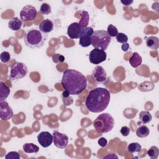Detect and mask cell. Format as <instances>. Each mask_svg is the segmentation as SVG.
I'll use <instances>...</instances> for the list:
<instances>
[{
	"mask_svg": "<svg viewBox=\"0 0 159 159\" xmlns=\"http://www.w3.org/2000/svg\"><path fill=\"white\" fill-rule=\"evenodd\" d=\"M61 85L70 95H78L87 87V79L81 72L73 70H66L62 76Z\"/></svg>",
	"mask_w": 159,
	"mask_h": 159,
	"instance_id": "6da1fadb",
	"label": "cell"
},
{
	"mask_svg": "<svg viewBox=\"0 0 159 159\" xmlns=\"http://www.w3.org/2000/svg\"><path fill=\"white\" fill-rule=\"evenodd\" d=\"M111 99V93L104 88H96L91 89L87 96L85 106L90 112H101L108 106Z\"/></svg>",
	"mask_w": 159,
	"mask_h": 159,
	"instance_id": "7a4b0ae2",
	"label": "cell"
},
{
	"mask_svg": "<svg viewBox=\"0 0 159 159\" xmlns=\"http://www.w3.org/2000/svg\"><path fill=\"white\" fill-rule=\"evenodd\" d=\"M47 39V34L40 30L32 29L28 30L24 36V42L26 47L30 48L42 47Z\"/></svg>",
	"mask_w": 159,
	"mask_h": 159,
	"instance_id": "3957f363",
	"label": "cell"
},
{
	"mask_svg": "<svg viewBox=\"0 0 159 159\" xmlns=\"http://www.w3.org/2000/svg\"><path fill=\"white\" fill-rule=\"evenodd\" d=\"M114 124V119L107 112L99 114L93 122L95 130L99 133H107L111 131Z\"/></svg>",
	"mask_w": 159,
	"mask_h": 159,
	"instance_id": "277c9868",
	"label": "cell"
},
{
	"mask_svg": "<svg viewBox=\"0 0 159 159\" xmlns=\"http://www.w3.org/2000/svg\"><path fill=\"white\" fill-rule=\"evenodd\" d=\"M91 40V45L94 48H99L105 51L111 42V37L106 30H95Z\"/></svg>",
	"mask_w": 159,
	"mask_h": 159,
	"instance_id": "5b68a950",
	"label": "cell"
},
{
	"mask_svg": "<svg viewBox=\"0 0 159 159\" xmlns=\"http://www.w3.org/2000/svg\"><path fill=\"white\" fill-rule=\"evenodd\" d=\"M28 72L26 65L21 62H16L11 67L10 71V79L16 80L25 77Z\"/></svg>",
	"mask_w": 159,
	"mask_h": 159,
	"instance_id": "8992f818",
	"label": "cell"
},
{
	"mask_svg": "<svg viewBox=\"0 0 159 159\" xmlns=\"http://www.w3.org/2000/svg\"><path fill=\"white\" fill-rule=\"evenodd\" d=\"M91 76L97 83L106 84L109 81L106 71L101 66H96L93 70Z\"/></svg>",
	"mask_w": 159,
	"mask_h": 159,
	"instance_id": "52a82bcc",
	"label": "cell"
},
{
	"mask_svg": "<svg viewBox=\"0 0 159 159\" xmlns=\"http://www.w3.org/2000/svg\"><path fill=\"white\" fill-rule=\"evenodd\" d=\"M37 14V9L31 5L25 6L20 12V19L23 22L30 21L35 19Z\"/></svg>",
	"mask_w": 159,
	"mask_h": 159,
	"instance_id": "ba28073f",
	"label": "cell"
},
{
	"mask_svg": "<svg viewBox=\"0 0 159 159\" xmlns=\"http://www.w3.org/2000/svg\"><path fill=\"white\" fill-rule=\"evenodd\" d=\"M106 52L99 48H94L89 55V61L94 65H98L106 60Z\"/></svg>",
	"mask_w": 159,
	"mask_h": 159,
	"instance_id": "9c48e42d",
	"label": "cell"
},
{
	"mask_svg": "<svg viewBox=\"0 0 159 159\" xmlns=\"http://www.w3.org/2000/svg\"><path fill=\"white\" fill-rule=\"evenodd\" d=\"M94 33V30L91 27L82 28L81 34L80 37L79 44L83 47H88L91 45V37Z\"/></svg>",
	"mask_w": 159,
	"mask_h": 159,
	"instance_id": "30bf717a",
	"label": "cell"
},
{
	"mask_svg": "<svg viewBox=\"0 0 159 159\" xmlns=\"http://www.w3.org/2000/svg\"><path fill=\"white\" fill-rule=\"evenodd\" d=\"M53 142L55 147L58 148H65L66 147L68 143V137L62 133L59 132L57 130L53 132Z\"/></svg>",
	"mask_w": 159,
	"mask_h": 159,
	"instance_id": "8fae6325",
	"label": "cell"
},
{
	"mask_svg": "<svg viewBox=\"0 0 159 159\" xmlns=\"http://www.w3.org/2000/svg\"><path fill=\"white\" fill-rule=\"evenodd\" d=\"M13 111L8 102L5 100L0 101V118L2 120H8L12 117Z\"/></svg>",
	"mask_w": 159,
	"mask_h": 159,
	"instance_id": "7c38bea8",
	"label": "cell"
},
{
	"mask_svg": "<svg viewBox=\"0 0 159 159\" xmlns=\"http://www.w3.org/2000/svg\"><path fill=\"white\" fill-rule=\"evenodd\" d=\"M53 140V135L47 131L41 132L37 135V141L43 148H47L50 146Z\"/></svg>",
	"mask_w": 159,
	"mask_h": 159,
	"instance_id": "4fadbf2b",
	"label": "cell"
},
{
	"mask_svg": "<svg viewBox=\"0 0 159 159\" xmlns=\"http://www.w3.org/2000/svg\"><path fill=\"white\" fill-rule=\"evenodd\" d=\"M82 28L79 23L78 22H73L68 27L67 29V35L68 36L72 39H80Z\"/></svg>",
	"mask_w": 159,
	"mask_h": 159,
	"instance_id": "5bb4252c",
	"label": "cell"
},
{
	"mask_svg": "<svg viewBox=\"0 0 159 159\" xmlns=\"http://www.w3.org/2000/svg\"><path fill=\"white\" fill-rule=\"evenodd\" d=\"M39 30L45 34H47L51 32L54 28V24L53 22L49 19H46L43 20L39 25Z\"/></svg>",
	"mask_w": 159,
	"mask_h": 159,
	"instance_id": "9a60e30c",
	"label": "cell"
},
{
	"mask_svg": "<svg viewBox=\"0 0 159 159\" xmlns=\"http://www.w3.org/2000/svg\"><path fill=\"white\" fill-rule=\"evenodd\" d=\"M145 44L149 48L152 50H157L159 47V39L155 36L145 37Z\"/></svg>",
	"mask_w": 159,
	"mask_h": 159,
	"instance_id": "2e32d148",
	"label": "cell"
},
{
	"mask_svg": "<svg viewBox=\"0 0 159 159\" xmlns=\"http://www.w3.org/2000/svg\"><path fill=\"white\" fill-rule=\"evenodd\" d=\"M22 22L17 17H12L8 22V27L14 31H17L21 29Z\"/></svg>",
	"mask_w": 159,
	"mask_h": 159,
	"instance_id": "e0dca14e",
	"label": "cell"
},
{
	"mask_svg": "<svg viewBox=\"0 0 159 159\" xmlns=\"http://www.w3.org/2000/svg\"><path fill=\"white\" fill-rule=\"evenodd\" d=\"M142 58L137 52H134L129 58V63L133 68L139 66L142 64Z\"/></svg>",
	"mask_w": 159,
	"mask_h": 159,
	"instance_id": "ac0fdd59",
	"label": "cell"
},
{
	"mask_svg": "<svg viewBox=\"0 0 159 159\" xmlns=\"http://www.w3.org/2000/svg\"><path fill=\"white\" fill-rule=\"evenodd\" d=\"M0 101L5 100L9 95L11 90L9 86L2 81L0 82Z\"/></svg>",
	"mask_w": 159,
	"mask_h": 159,
	"instance_id": "d6986e66",
	"label": "cell"
},
{
	"mask_svg": "<svg viewBox=\"0 0 159 159\" xmlns=\"http://www.w3.org/2000/svg\"><path fill=\"white\" fill-rule=\"evenodd\" d=\"M22 148L24 152L27 153H37L39 151V147L32 143H25Z\"/></svg>",
	"mask_w": 159,
	"mask_h": 159,
	"instance_id": "ffe728a7",
	"label": "cell"
},
{
	"mask_svg": "<svg viewBox=\"0 0 159 159\" xmlns=\"http://www.w3.org/2000/svg\"><path fill=\"white\" fill-rule=\"evenodd\" d=\"M150 134L148 127L145 125H142L138 127L136 130V135L138 137L144 138L147 137Z\"/></svg>",
	"mask_w": 159,
	"mask_h": 159,
	"instance_id": "44dd1931",
	"label": "cell"
},
{
	"mask_svg": "<svg viewBox=\"0 0 159 159\" xmlns=\"http://www.w3.org/2000/svg\"><path fill=\"white\" fill-rule=\"evenodd\" d=\"M152 116L151 114L145 111H142L139 114V119L143 124H146L151 122Z\"/></svg>",
	"mask_w": 159,
	"mask_h": 159,
	"instance_id": "7402d4cb",
	"label": "cell"
},
{
	"mask_svg": "<svg viewBox=\"0 0 159 159\" xmlns=\"http://www.w3.org/2000/svg\"><path fill=\"white\" fill-rule=\"evenodd\" d=\"M142 147L137 142H133L128 145L127 147V150L129 152L131 153H134L135 152H140L141 151Z\"/></svg>",
	"mask_w": 159,
	"mask_h": 159,
	"instance_id": "603a6c76",
	"label": "cell"
},
{
	"mask_svg": "<svg viewBox=\"0 0 159 159\" xmlns=\"http://www.w3.org/2000/svg\"><path fill=\"white\" fill-rule=\"evenodd\" d=\"M81 19L79 22V24L81 27H87L89 22V14L87 11H82L81 14Z\"/></svg>",
	"mask_w": 159,
	"mask_h": 159,
	"instance_id": "cb8c5ba5",
	"label": "cell"
},
{
	"mask_svg": "<svg viewBox=\"0 0 159 159\" xmlns=\"http://www.w3.org/2000/svg\"><path fill=\"white\" fill-rule=\"evenodd\" d=\"M148 156L152 159H157L158 157L159 150L157 147L156 146H152L147 152Z\"/></svg>",
	"mask_w": 159,
	"mask_h": 159,
	"instance_id": "d4e9b609",
	"label": "cell"
},
{
	"mask_svg": "<svg viewBox=\"0 0 159 159\" xmlns=\"http://www.w3.org/2000/svg\"><path fill=\"white\" fill-rule=\"evenodd\" d=\"M39 11L42 14H49L52 11L51 6L48 3L44 2L40 6Z\"/></svg>",
	"mask_w": 159,
	"mask_h": 159,
	"instance_id": "484cf974",
	"label": "cell"
},
{
	"mask_svg": "<svg viewBox=\"0 0 159 159\" xmlns=\"http://www.w3.org/2000/svg\"><path fill=\"white\" fill-rule=\"evenodd\" d=\"M107 32L111 37H116L119 33L117 29L112 24H110L108 25L107 29Z\"/></svg>",
	"mask_w": 159,
	"mask_h": 159,
	"instance_id": "4316f807",
	"label": "cell"
},
{
	"mask_svg": "<svg viewBox=\"0 0 159 159\" xmlns=\"http://www.w3.org/2000/svg\"><path fill=\"white\" fill-rule=\"evenodd\" d=\"M0 58H1V61L2 63H6L9 62L10 59H11L10 53L7 51H4L1 53Z\"/></svg>",
	"mask_w": 159,
	"mask_h": 159,
	"instance_id": "83f0119b",
	"label": "cell"
},
{
	"mask_svg": "<svg viewBox=\"0 0 159 159\" xmlns=\"http://www.w3.org/2000/svg\"><path fill=\"white\" fill-rule=\"evenodd\" d=\"M6 159H20V154L16 151H12L7 153L5 156Z\"/></svg>",
	"mask_w": 159,
	"mask_h": 159,
	"instance_id": "f1b7e54d",
	"label": "cell"
},
{
	"mask_svg": "<svg viewBox=\"0 0 159 159\" xmlns=\"http://www.w3.org/2000/svg\"><path fill=\"white\" fill-rule=\"evenodd\" d=\"M116 37L117 41L121 43H127L128 41V37L124 33H118Z\"/></svg>",
	"mask_w": 159,
	"mask_h": 159,
	"instance_id": "f546056e",
	"label": "cell"
},
{
	"mask_svg": "<svg viewBox=\"0 0 159 159\" xmlns=\"http://www.w3.org/2000/svg\"><path fill=\"white\" fill-rule=\"evenodd\" d=\"M52 60L54 63H61V62L64 61L65 57H64V56H63L61 54L56 53L52 56Z\"/></svg>",
	"mask_w": 159,
	"mask_h": 159,
	"instance_id": "4dcf8cb0",
	"label": "cell"
},
{
	"mask_svg": "<svg viewBox=\"0 0 159 159\" xmlns=\"http://www.w3.org/2000/svg\"><path fill=\"white\" fill-rule=\"evenodd\" d=\"M130 131V130L129 127H128L127 126H123V127H122V128L120 130L121 134L124 137L127 136L129 134Z\"/></svg>",
	"mask_w": 159,
	"mask_h": 159,
	"instance_id": "1f68e13d",
	"label": "cell"
},
{
	"mask_svg": "<svg viewBox=\"0 0 159 159\" xmlns=\"http://www.w3.org/2000/svg\"><path fill=\"white\" fill-rule=\"evenodd\" d=\"M98 143L99 145H100L101 147H106V145L107 144V140L104 137H101L99 139Z\"/></svg>",
	"mask_w": 159,
	"mask_h": 159,
	"instance_id": "d6a6232c",
	"label": "cell"
},
{
	"mask_svg": "<svg viewBox=\"0 0 159 159\" xmlns=\"http://www.w3.org/2000/svg\"><path fill=\"white\" fill-rule=\"evenodd\" d=\"M129 48V44L128 43H122L121 45V49L123 52H127Z\"/></svg>",
	"mask_w": 159,
	"mask_h": 159,
	"instance_id": "836d02e7",
	"label": "cell"
},
{
	"mask_svg": "<svg viewBox=\"0 0 159 159\" xmlns=\"http://www.w3.org/2000/svg\"><path fill=\"white\" fill-rule=\"evenodd\" d=\"M120 2H121L123 5L126 6H130V4H132L134 2V1H129V0H124V1L121 0V1H120Z\"/></svg>",
	"mask_w": 159,
	"mask_h": 159,
	"instance_id": "e575fe53",
	"label": "cell"
},
{
	"mask_svg": "<svg viewBox=\"0 0 159 159\" xmlns=\"http://www.w3.org/2000/svg\"><path fill=\"white\" fill-rule=\"evenodd\" d=\"M118 158V157L114 153V154H113V153H111V154H108L107 155H106V157H104V158Z\"/></svg>",
	"mask_w": 159,
	"mask_h": 159,
	"instance_id": "d590c367",
	"label": "cell"
},
{
	"mask_svg": "<svg viewBox=\"0 0 159 159\" xmlns=\"http://www.w3.org/2000/svg\"><path fill=\"white\" fill-rule=\"evenodd\" d=\"M70 93H69V92L68 91H66V90H65L63 92V93H62V96L63 97V98H68L69 96H70Z\"/></svg>",
	"mask_w": 159,
	"mask_h": 159,
	"instance_id": "8d00e7d4",
	"label": "cell"
}]
</instances>
